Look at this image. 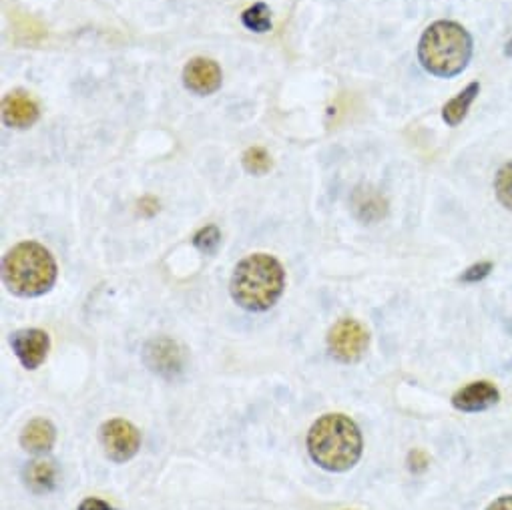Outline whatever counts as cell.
<instances>
[{"label": "cell", "mask_w": 512, "mask_h": 510, "mask_svg": "<svg viewBox=\"0 0 512 510\" xmlns=\"http://www.w3.org/2000/svg\"><path fill=\"white\" fill-rule=\"evenodd\" d=\"M57 274L53 253L37 241H23L3 258V282L19 298L45 296L55 286Z\"/></svg>", "instance_id": "3957f363"}, {"label": "cell", "mask_w": 512, "mask_h": 510, "mask_svg": "<svg viewBox=\"0 0 512 510\" xmlns=\"http://www.w3.org/2000/svg\"><path fill=\"white\" fill-rule=\"evenodd\" d=\"M492 268H494L492 262H478V264L470 266L468 270H464V272L460 274L458 282H462V284H478V282H482L484 278L490 276Z\"/></svg>", "instance_id": "ffe728a7"}, {"label": "cell", "mask_w": 512, "mask_h": 510, "mask_svg": "<svg viewBox=\"0 0 512 510\" xmlns=\"http://www.w3.org/2000/svg\"><path fill=\"white\" fill-rule=\"evenodd\" d=\"M11 348L27 370H37L49 356L51 338L47 332L29 328L11 334Z\"/></svg>", "instance_id": "ba28073f"}, {"label": "cell", "mask_w": 512, "mask_h": 510, "mask_svg": "<svg viewBox=\"0 0 512 510\" xmlns=\"http://www.w3.org/2000/svg\"><path fill=\"white\" fill-rule=\"evenodd\" d=\"M428 464H430V460H428V456H426L424 450H412V452L408 454V468H410L414 474L424 472V470L428 468Z\"/></svg>", "instance_id": "44dd1931"}, {"label": "cell", "mask_w": 512, "mask_h": 510, "mask_svg": "<svg viewBox=\"0 0 512 510\" xmlns=\"http://www.w3.org/2000/svg\"><path fill=\"white\" fill-rule=\"evenodd\" d=\"M241 163L251 175H266L272 169V157L264 147H249L243 153Z\"/></svg>", "instance_id": "ac0fdd59"}, {"label": "cell", "mask_w": 512, "mask_h": 510, "mask_svg": "<svg viewBox=\"0 0 512 510\" xmlns=\"http://www.w3.org/2000/svg\"><path fill=\"white\" fill-rule=\"evenodd\" d=\"M478 93H480V83H470L464 91H460L454 99H450L444 107H442V119H444V123L448 125V127H458L464 119H466V115H468V111H470V105L476 101V97H478Z\"/></svg>", "instance_id": "5bb4252c"}, {"label": "cell", "mask_w": 512, "mask_h": 510, "mask_svg": "<svg viewBox=\"0 0 512 510\" xmlns=\"http://www.w3.org/2000/svg\"><path fill=\"white\" fill-rule=\"evenodd\" d=\"M223 81L221 67L213 59L195 57L183 67V85L189 93L207 97L219 91Z\"/></svg>", "instance_id": "9c48e42d"}, {"label": "cell", "mask_w": 512, "mask_h": 510, "mask_svg": "<svg viewBox=\"0 0 512 510\" xmlns=\"http://www.w3.org/2000/svg\"><path fill=\"white\" fill-rule=\"evenodd\" d=\"M504 55H506V57H512V39H510V43L506 45V49H504Z\"/></svg>", "instance_id": "cb8c5ba5"}, {"label": "cell", "mask_w": 512, "mask_h": 510, "mask_svg": "<svg viewBox=\"0 0 512 510\" xmlns=\"http://www.w3.org/2000/svg\"><path fill=\"white\" fill-rule=\"evenodd\" d=\"M364 440L358 424L344 414L318 418L308 432L310 458L328 472H346L362 456Z\"/></svg>", "instance_id": "7a4b0ae2"}, {"label": "cell", "mask_w": 512, "mask_h": 510, "mask_svg": "<svg viewBox=\"0 0 512 510\" xmlns=\"http://www.w3.org/2000/svg\"><path fill=\"white\" fill-rule=\"evenodd\" d=\"M241 23L245 29L253 33H268L272 31V13L266 3H255L241 15Z\"/></svg>", "instance_id": "2e32d148"}, {"label": "cell", "mask_w": 512, "mask_h": 510, "mask_svg": "<svg viewBox=\"0 0 512 510\" xmlns=\"http://www.w3.org/2000/svg\"><path fill=\"white\" fill-rule=\"evenodd\" d=\"M494 193L498 203L512 211V161L504 163L494 175Z\"/></svg>", "instance_id": "e0dca14e"}, {"label": "cell", "mask_w": 512, "mask_h": 510, "mask_svg": "<svg viewBox=\"0 0 512 510\" xmlns=\"http://www.w3.org/2000/svg\"><path fill=\"white\" fill-rule=\"evenodd\" d=\"M99 442L111 462L123 464L139 452L141 434L131 422L123 418H113L99 428Z\"/></svg>", "instance_id": "8992f818"}, {"label": "cell", "mask_w": 512, "mask_h": 510, "mask_svg": "<svg viewBox=\"0 0 512 510\" xmlns=\"http://www.w3.org/2000/svg\"><path fill=\"white\" fill-rule=\"evenodd\" d=\"M143 362L153 374L173 380L185 368V354H183V348L175 340H171L167 336H159L145 344Z\"/></svg>", "instance_id": "52a82bcc"}, {"label": "cell", "mask_w": 512, "mask_h": 510, "mask_svg": "<svg viewBox=\"0 0 512 510\" xmlns=\"http://www.w3.org/2000/svg\"><path fill=\"white\" fill-rule=\"evenodd\" d=\"M486 510H512V494L496 498Z\"/></svg>", "instance_id": "603a6c76"}, {"label": "cell", "mask_w": 512, "mask_h": 510, "mask_svg": "<svg viewBox=\"0 0 512 510\" xmlns=\"http://www.w3.org/2000/svg\"><path fill=\"white\" fill-rule=\"evenodd\" d=\"M79 510H117V508L109 506V504H107L105 500H101V498H87V500L81 502Z\"/></svg>", "instance_id": "7402d4cb"}, {"label": "cell", "mask_w": 512, "mask_h": 510, "mask_svg": "<svg viewBox=\"0 0 512 510\" xmlns=\"http://www.w3.org/2000/svg\"><path fill=\"white\" fill-rule=\"evenodd\" d=\"M57 474L53 460H33L25 468V482L35 494H47L57 486Z\"/></svg>", "instance_id": "4fadbf2b"}, {"label": "cell", "mask_w": 512, "mask_h": 510, "mask_svg": "<svg viewBox=\"0 0 512 510\" xmlns=\"http://www.w3.org/2000/svg\"><path fill=\"white\" fill-rule=\"evenodd\" d=\"M286 290L284 266L270 253H253L241 260L229 280L233 302L247 312H268Z\"/></svg>", "instance_id": "6da1fadb"}, {"label": "cell", "mask_w": 512, "mask_h": 510, "mask_svg": "<svg viewBox=\"0 0 512 510\" xmlns=\"http://www.w3.org/2000/svg\"><path fill=\"white\" fill-rule=\"evenodd\" d=\"M370 346L368 330L352 318L336 322L328 334V350L342 364H356Z\"/></svg>", "instance_id": "5b68a950"}, {"label": "cell", "mask_w": 512, "mask_h": 510, "mask_svg": "<svg viewBox=\"0 0 512 510\" xmlns=\"http://www.w3.org/2000/svg\"><path fill=\"white\" fill-rule=\"evenodd\" d=\"M0 111H3V123L9 129H29L41 117L37 101L25 91L7 93L3 97V105H0Z\"/></svg>", "instance_id": "30bf717a"}, {"label": "cell", "mask_w": 512, "mask_h": 510, "mask_svg": "<svg viewBox=\"0 0 512 510\" xmlns=\"http://www.w3.org/2000/svg\"><path fill=\"white\" fill-rule=\"evenodd\" d=\"M500 400V392L490 382H472L452 396V406L460 412H484Z\"/></svg>", "instance_id": "8fae6325"}, {"label": "cell", "mask_w": 512, "mask_h": 510, "mask_svg": "<svg viewBox=\"0 0 512 510\" xmlns=\"http://www.w3.org/2000/svg\"><path fill=\"white\" fill-rule=\"evenodd\" d=\"M472 51V37L462 25L454 21H436L420 37L418 61L426 73L450 79L468 67Z\"/></svg>", "instance_id": "277c9868"}, {"label": "cell", "mask_w": 512, "mask_h": 510, "mask_svg": "<svg viewBox=\"0 0 512 510\" xmlns=\"http://www.w3.org/2000/svg\"><path fill=\"white\" fill-rule=\"evenodd\" d=\"M354 209L364 221H378L386 215V201L374 189H358L354 195Z\"/></svg>", "instance_id": "9a60e30c"}, {"label": "cell", "mask_w": 512, "mask_h": 510, "mask_svg": "<svg viewBox=\"0 0 512 510\" xmlns=\"http://www.w3.org/2000/svg\"><path fill=\"white\" fill-rule=\"evenodd\" d=\"M57 440V428L45 418L31 420L21 432V446L29 452H49Z\"/></svg>", "instance_id": "7c38bea8"}, {"label": "cell", "mask_w": 512, "mask_h": 510, "mask_svg": "<svg viewBox=\"0 0 512 510\" xmlns=\"http://www.w3.org/2000/svg\"><path fill=\"white\" fill-rule=\"evenodd\" d=\"M221 243V231L217 225H207L193 235V245L207 255H213Z\"/></svg>", "instance_id": "d6986e66"}]
</instances>
